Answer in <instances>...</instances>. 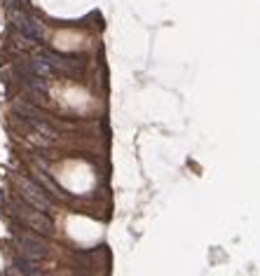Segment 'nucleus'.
<instances>
[{
  "mask_svg": "<svg viewBox=\"0 0 260 276\" xmlns=\"http://www.w3.org/2000/svg\"><path fill=\"white\" fill-rule=\"evenodd\" d=\"M9 206H12V213H14L16 220H21L28 230L38 232L40 237H52L54 223L47 213H42V211H38V208H33L31 204H26L23 199H12Z\"/></svg>",
  "mask_w": 260,
  "mask_h": 276,
  "instance_id": "f257e3e1",
  "label": "nucleus"
},
{
  "mask_svg": "<svg viewBox=\"0 0 260 276\" xmlns=\"http://www.w3.org/2000/svg\"><path fill=\"white\" fill-rule=\"evenodd\" d=\"M16 187H19V197L26 204H31L33 208H38L42 213H52L54 211V197H49V192L42 187L40 183L31 180V178H16Z\"/></svg>",
  "mask_w": 260,
  "mask_h": 276,
  "instance_id": "f03ea898",
  "label": "nucleus"
},
{
  "mask_svg": "<svg viewBox=\"0 0 260 276\" xmlns=\"http://www.w3.org/2000/svg\"><path fill=\"white\" fill-rule=\"evenodd\" d=\"M9 21L14 23L16 31L23 33V35H28V38H33V40H42V38H45V28H42L35 19H31L26 12H21V9L9 7Z\"/></svg>",
  "mask_w": 260,
  "mask_h": 276,
  "instance_id": "20e7f679",
  "label": "nucleus"
},
{
  "mask_svg": "<svg viewBox=\"0 0 260 276\" xmlns=\"http://www.w3.org/2000/svg\"><path fill=\"white\" fill-rule=\"evenodd\" d=\"M14 40H16V47H21V49H33V47H35V42H38V40L28 38V35H23V33H19V31H16Z\"/></svg>",
  "mask_w": 260,
  "mask_h": 276,
  "instance_id": "6e6552de",
  "label": "nucleus"
},
{
  "mask_svg": "<svg viewBox=\"0 0 260 276\" xmlns=\"http://www.w3.org/2000/svg\"><path fill=\"white\" fill-rule=\"evenodd\" d=\"M7 276H23V274L16 267H12V269H7Z\"/></svg>",
  "mask_w": 260,
  "mask_h": 276,
  "instance_id": "1a4fd4ad",
  "label": "nucleus"
},
{
  "mask_svg": "<svg viewBox=\"0 0 260 276\" xmlns=\"http://www.w3.org/2000/svg\"><path fill=\"white\" fill-rule=\"evenodd\" d=\"M35 178H38L40 185H42V187H45V190L52 194L54 199H59V201H66V199H68V197H66V192L61 190V185H59L52 176H49V173H47V169H45V164H42V161H40L38 166H35Z\"/></svg>",
  "mask_w": 260,
  "mask_h": 276,
  "instance_id": "39448f33",
  "label": "nucleus"
},
{
  "mask_svg": "<svg viewBox=\"0 0 260 276\" xmlns=\"http://www.w3.org/2000/svg\"><path fill=\"white\" fill-rule=\"evenodd\" d=\"M14 241L19 246V251L23 253V258H28V260H42L49 253L47 251V241L42 237H38V234H33L31 230L16 234Z\"/></svg>",
  "mask_w": 260,
  "mask_h": 276,
  "instance_id": "7ed1b4c3",
  "label": "nucleus"
},
{
  "mask_svg": "<svg viewBox=\"0 0 260 276\" xmlns=\"http://www.w3.org/2000/svg\"><path fill=\"white\" fill-rule=\"evenodd\" d=\"M26 70H28L31 75H38V77H52V75H56V68L47 61L45 56H35V59H31V61H26Z\"/></svg>",
  "mask_w": 260,
  "mask_h": 276,
  "instance_id": "0eeeda50",
  "label": "nucleus"
},
{
  "mask_svg": "<svg viewBox=\"0 0 260 276\" xmlns=\"http://www.w3.org/2000/svg\"><path fill=\"white\" fill-rule=\"evenodd\" d=\"M12 110H14L16 115L26 117V120H49V115H47L45 110H40L35 103H31L28 99H16L14 103H12Z\"/></svg>",
  "mask_w": 260,
  "mask_h": 276,
  "instance_id": "423d86ee",
  "label": "nucleus"
},
{
  "mask_svg": "<svg viewBox=\"0 0 260 276\" xmlns=\"http://www.w3.org/2000/svg\"><path fill=\"white\" fill-rule=\"evenodd\" d=\"M5 5H7V7H14V5H16V0H5Z\"/></svg>",
  "mask_w": 260,
  "mask_h": 276,
  "instance_id": "9d476101",
  "label": "nucleus"
}]
</instances>
